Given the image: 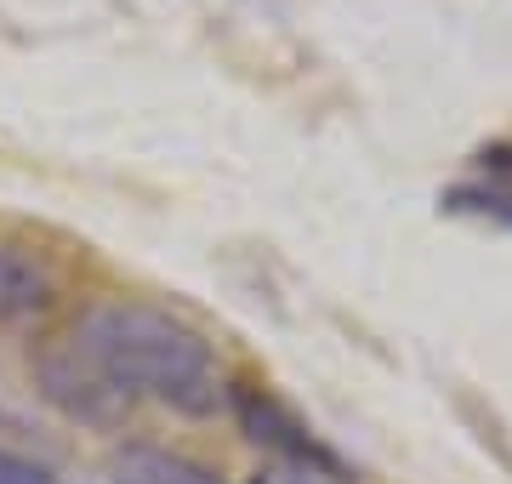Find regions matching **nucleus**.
<instances>
[{"label": "nucleus", "mask_w": 512, "mask_h": 484, "mask_svg": "<svg viewBox=\"0 0 512 484\" xmlns=\"http://www.w3.org/2000/svg\"><path fill=\"white\" fill-rule=\"evenodd\" d=\"M69 348L126 399H154L177 416L217 410V348L200 325H188L154 302H92L74 319Z\"/></svg>", "instance_id": "f257e3e1"}, {"label": "nucleus", "mask_w": 512, "mask_h": 484, "mask_svg": "<svg viewBox=\"0 0 512 484\" xmlns=\"http://www.w3.org/2000/svg\"><path fill=\"white\" fill-rule=\"evenodd\" d=\"M228 405H234L239 433H245L251 445L274 450L279 467H296V473H313V479H348V462H342L285 399H274V393L262 388V382H234V388H228Z\"/></svg>", "instance_id": "f03ea898"}, {"label": "nucleus", "mask_w": 512, "mask_h": 484, "mask_svg": "<svg viewBox=\"0 0 512 484\" xmlns=\"http://www.w3.org/2000/svg\"><path fill=\"white\" fill-rule=\"evenodd\" d=\"M35 388L52 410H63L69 422H86V428H114V422H126V410H131L126 393L109 388L69 342H57V348H46L35 359Z\"/></svg>", "instance_id": "7ed1b4c3"}, {"label": "nucleus", "mask_w": 512, "mask_h": 484, "mask_svg": "<svg viewBox=\"0 0 512 484\" xmlns=\"http://www.w3.org/2000/svg\"><path fill=\"white\" fill-rule=\"evenodd\" d=\"M57 302V274L40 257L18 251V245H0V319L23 325V319L52 314Z\"/></svg>", "instance_id": "20e7f679"}, {"label": "nucleus", "mask_w": 512, "mask_h": 484, "mask_svg": "<svg viewBox=\"0 0 512 484\" xmlns=\"http://www.w3.org/2000/svg\"><path fill=\"white\" fill-rule=\"evenodd\" d=\"M109 484H222V479H217V467L194 462V456H183V450L126 445V450H114Z\"/></svg>", "instance_id": "39448f33"}, {"label": "nucleus", "mask_w": 512, "mask_h": 484, "mask_svg": "<svg viewBox=\"0 0 512 484\" xmlns=\"http://www.w3.org/2000/svg\"><path fill=\"white\" fill-rule=\"evenodd\" d=\"M444 211H461V217H490V223L512 228V188L501 183H461L444 194Z\"/></svg>", "instance_id": "423d86ee"}, {"label": "nucleus", "mask_w": 512, "mask_h": 484, "mask_svg": "<svg viewBox=\"0 0 512 484\" xmlns=\"http://www.w3.org/2000/svg\"><path fill=\"white\" fill-rule=\"evenodd\" d=\"M0 484H63L52 467H40L35 456H18V450H0Z\"/></svg>", "instance_id": "0eeeda50"}, {"label": "nucleus", "mask_w": 512, "mask_h": 484, "mask_svg": "<svg viewBox=\"0 0 512 484\" xmlns=\"http://www.w3.org/2000/svg\"><path fill=\"white\" fill-rule=\"evenodd\" d=\"M251 484H325V479H313V473H296V467H262Z\"/></svg>", "instance_id": "6e6552de"}]
</instances>
